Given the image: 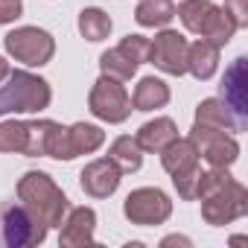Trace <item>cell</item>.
Here are the masks:
<instances>
[{
  "mask_svg": "<svg viewBox=\"0 0 248 248\" xmlns=\"http://www.w3.org/2000/svg\"><path fill=\"white\" fill-rule=\"evenodd\" d=\"M196 199L202 202V219L213 228L231 225L248 213V190L228 170L210 167V172H202Z\"/></svg>",
  "mask_w": 248,
  "mask_h": 248,
  "instance_id": "obj_1",
  "label": "cell"
},
{
  "mask_svg": "<svg viewBox=\"0 0 248 248\" xmlns=\"http://www.w3.org/2000/svg\"><path fill=\"white\" fill-rule=\"evenodd\" d=\"M18 199L47 228H62V222L70 210V202L62 193V187L41 170L24 172V178L18 181Z\"/></svg>",
  "mask_w": 248,
  "mask_h": 248,
  "instance_id": "obj_2",
  "label": "cell"
},
{
  "mask_svg": "<svg viewBox=\"0 0 248 248\" xmlns=\"http://www.w3.org/2000/svg\"><path fill=\"white\" fill-rule=\"evenodd\" d=\"M50 82L30 70H9L6 85H0V117L6 114H38L50 105Z\"/></svg>",
  "mask_w": 248,
  "mask_h": 248,
  "instance_id": "obj_3",
  "label": "cell"
},
{
  "mask_svg": "<svg viewBox=\"0 0 248 248\" xmlns=\"http://www.w3.org/2000/svg\"><path fill=\"white\" fill-rule=\"evenodd\" d=\"M175 15L181 18V24L193 35L207 38L216 47H225L233 38V32H236L233 21L213 3V0H181V3L175 6Z\"/></svg>",
  "mask_w": 248,
  "mask_h": 248,
  "instance_id": "obj_4",
  "label": "cell"
},
{
  "mask_svg": "<svg viewBox=\"0 0 248 248\" xmlns=\"http://www.w3.org/2000/svg\"><path fill=\"white\" fill-rule=\"evenodd\" d=\"M47 225H41L24 204H3L0 207V245L9 248H30L47 239Z\"/></svg>",
  "mask_w": 248,
  "mask_h": 248,
  "instance_id": "obj_5",
  "label": "cell"
},
{
  "mask_svg": "<svg viewBox=\"0 0 248 248\" xmlns=\"http://www.w3.org/2000/svg\"><path fill=\"white\" fill-rule=\"evenodd\" d=\"M3 44H6V53L15 62L27 64V67H44L53 59V53H56L53 35L47 30H38V27H18V30H12L3 38Z\"/></svg>",
  "mask_w": 248,
  "mask_h": 248,
  "instance_id": "obj_6",
  "label": "cell"
},
{
  "mask_svg": "<svg viewBox=\"0 0 248 248\" xmlns=\"http://www.w3.org/2000/svg\"><path fill=\"white\" fill-rule=\"evenodd\" d=\"M88 108L102 123H126L132 114V99L120 79H111L102 73L88 93Z\"/></svg>",
  "mask_w": 248,
  "mask_h": 248,
  "instance_id": "obj_7",
  "label": "cell"
},
{
  "mask_svg": "<svg viewBox=\"0 0 248 248\" xmlns=\"http://www.w3.org/2000/svg\"><path fill=\"white\" fill-rule=\"evenodd\" d=\"M123 213H126V219L132 225L152 228V225H164L172 216V202L158 187H140V190H132L126 196V202H123Z\"/></svg>",
  "mask_w": 248,
  "mask_h": 248,
  "instance_id": "obj_8",
  "label": "cell"
},
{
  "mask_svg": "<svg viewBox=\"0 0 248 248\" xmlns=\"http://www.w3.org/2000/svg\"><path fill=\"white\" fill-rule=\"evenodd\" d=\"M190 140L199 152V158H204L210 167L216 170H228L236 158H239V143L231 132L213 129V126H202V123H193L190 129Z\"/></svg>",
  "mask_w": 248,
  "mask_h": 248,
  "instance_id": "obj_9",
  "label": "cell"
},
{
  "mask_svg": "<svg viewBox=\"0 0 248 248\" xmlns=\"http://www.w3.org/2000/svg\"><path fill=\"white\" fill-rule=\"evenodd\" d=\"M219 99L228 105V111L236 117L239 129H248V59L239 56L231 62V67L222 76L219 85Z\"/></svg>",
  "mask_w": 248,
  "mask_h": 248,
  "instance_id": "obj_10",
  "label": "cell"
},
{
  "mask_svg": "<svg viewBox=\"0 0 248 248\" xmlns=\"http://www.w3.org/2000/svg\"><path fill=\"white\" fill-rule=\"evenodd\" d=\"M149 62L170 76H184L187 73V38L178 30H161L155 41H149Z\"/></svg>",
  "mask_w": 248,
  "mask_h": 248,
  "instance_id": "obj_11",
  "label": "cell"
},
{
  "mask_svg": "<svg viewBox=\"0 0 248 248\" xmlns=\"http://www.w3.org/2000/svg\"><path fill=\"white\" fill-rule=\"evenodd\" d=\"M120 178H123V172H120L108 158L91 161V164L79 172V184H82V190H85L91 199H108V196H114L117 187H120Z\"/></svg>",
  "mask_w": 248,
  "mask_h": 248,
  "instance_id": "obj_12",
  "label": "cell"
},
{
  "mask_svg": "<svg viewBox=\"0 0 248 248\" xmlns=\"http://www.w3.org/2000/svg\"><path fill=\"white\" fill-rule=\"evenodd\" d=\"M93 228H96V213L91 207H73V210H67V216L62 222L59 242L64 248L93 245Z\"/></svg>",
  "mask_w": 248,
  "mask_h": 248,
  "instance_id": "obj_13",
  "label": "cell"
},
{
  "mask_svg": "<svg viewBox=\"0 0 248 248\" xmlns=\"http://www.w3.org/2000/svg\"><path fill=\"white\" fill-rule=\"evenodd\" d=\"M219 50L222 47H216L207 38H199V41L187 44V73H193L199 82H207L219 67Z\"/></svg>",
  "mask_w": 248,
  "mask_h": 248,
  "instance_id": "obj_14",
  "label": "cell"
},
{
  "mask_svg": "<svg viewBox=\"0 0 248 248\" xmlns=\"http://www.w3.org/2000/svg\"><path fill=\"white\" fill-rule=\"evenodd\" d=\"M158 155H161V164L170 175H181V172H190V170L199 167V152H196L190 138H175Z\"/></svg>",
  "mask_w": 248,
  "mask_h": 248,
  "instance_id": "obj_15",
  "label": "cell"
},
{
  "mask_svg": "<svg viewBox=\"0 0 248 248\" xmlns=\"http://www.w3.org/2000/svg\"><path fill=\"white\" fill-rule=\"evenodd\" d=\"M175 138H178V126H175V120H170V117H155V120L143 123L140 132L135 135V140H138V146L143 152H161Z\"/></svg>",
  "mask_w": 248,
  "mask_h": 248,
  "instance_id": "obj_16",
  "label": "cell"
},
{
  "mask_svg": "<svg viewBox=\"0 0 248 248\" xmlns=\"http://www.w3.org/2000/svg\"><path fill=\"white\" fill-rule=\"evenodd\" d=\"M170 102V85L158 76H143L135 88V96H132V105L135 111H155V108H164Z\"/></svg>",
  "mask_w": 248,
  "mask_h": 248,
  "instance_id": "obj_17",
  "label": "cell"
},
{
  "mask_svg": "<svg viewBox=\"0 0 248 248\" xmlns=\"http://www.w3.org/2000/svg\"><path fill=\"white\" fill-rule=\"evenodd\" d=\"M196 123L202 126H213V129H222V132H242L236 117L228 111V105L219 99V96H210V99H202L199 108H196Z\"/></svg>",
  "mask_w": 248,
  "mask_h": 248,
  "instance_id": "obj_18",
  "label": "cell"
},
{
  "mask_svg": "<svg viewBox=\"0 0 248 248\" xmlns=\"http://www.w3.org/2000/svg\"><path fill=\"white\" fill-rule=\"evenodd\" d=\"M108 161H111L123 175H129V172H138V170L143 167V149L138 146L135 138L123 135V138H117V140L108 146Z\"/></svg>",
  "mask_w": 248,
  "mask_h": 248,
  "instance_id": "obj_19",
  "label": "cell"
},
{
  "mask_svg": "<svg viewBox=\"0 0 248 248\" xmlns=\"http://www.w3.org/2000/svg\"><path fill=\"white\" fill-rule=\"evenodd\" d=\"M67 135H70L73 158L76 155H91V152H96L105 143V132L99 126H93V123H73V126L67 129Z\"/></svg>",
  "mask_w": 248,
  "mask_h": 248,
  "instance_id": "obj_20",
  "label": "cell"
},
{
  "mask_svg": "<svg viewBox=\"0 0 248 248\" xmlns=\"http://www.w3.org/2000/svg\"><path fill=\"white\" fill-rule=\"evenodd\" d=\"M175 18L172 0H140L135 9V21L140 27H167Z\"/></svg>",
  "mask_w": 248,
  "mask_h": 248,
  "instance_id": "obj_21",
  "label": "cell"
},
{
  "mask_svg": "<svg viewBox=\"0 0 248 248\" xmlns=\"http://www.w3.org/2000/svg\"><path fill=\"white\" fill-rule=\"evenodd\" d=\"M111 27H114V24H111L108 12H102V9H96V6H88V9L79 12V32H82V38H88V41H102V38H108Z\"/></svg>",
  "mask_w": 248,
  "mask_h": 248,
  "instance_id": "obj_22",
  "label": "cell"
},
{
  "mask_svg": "<svg viewBox=\"0 0 248 248\" xmlns=\"http://www.w3.org/2000/svg\"><path fill=\"white\" fill-rule=\"evenodd\" d=\"M99 67H102V73H105V76L126 82V79H132V76L138 73V67H140V64H135L129 56H123V53L114 47V50H105V53L99 56Z\"/></svg>",
  "mask_w": 248,
  "mask_h": 248,
  "instance_id": "obj_23",
  "label": "cell"
},
{
  "mask_svg": "<svg viewBox=\"0 0 248 248\" xmlns=\"http://www.w3.org/2000/svg\"><path fill=\"white\" fill-rule=\"evenodd\" d=\"M27 138H30V123H24V120L0 123V152H21L24 155Z\"/></svg>",
  "mask_w": 248,
  "mask_h": 248,
  "instance_id": "obj_24",
  "label": "cell"
},
{
  "mask_svg": "<svg viewBox=\"0 0 248 248\" xmlns=\"http://www.w3.org/2000/svg\"><path fill=\"white\" fill-rule=\"evenodd\" d=\"M44 158H56V161H73V149H70V135H67V126H62V123H50Z\"/></svg>",
  "mask_w": 248,
  "mask_h": 248,
  "instance_id": "obj_25",
  "label": "cell"
},
{
  "mask_svg": "<svg viewBox=\"0 0 248 248\" xmlns=\"http://www.w3.org/2000/svg\"><path fill=\"white\" fill-rule=\"evenodd\" d=\"M50 123H53V120H32V123H30V138H27V149H24L27 158H44Z\"/></svg>",
  "mask_w": 248,
  "mask_h": 248,
  "instance_id": "obj_26",
  "label": "cell"
},
{
  "mask_svg": "<svg viewBox=\"0 0 248 248\" xmlns=\"http://www.w3.org/2000/svg\"><path fill=\"white\" fill-rule=\"evenodd\" d=\"M123 56H129L135 64H143V62H149V38L146 35H126L120 41V47H117Z\"/></svg>",
  "mask_w": 248,
  "mask_h": 248,
  "instance_id": "obj_27",
  "label": "cell"
},
{
  "mask_svg": "<svg viewBox=\"0 0 248 248\" xmlns=\"http://www.w3.org/2000/svg\"><path fill=\"white\" fill-rule=\"evenodd\" d=\"M199 178H202V170H190V172H181V175H172V184L178 190V196L184 202H196V190H199Z\"/></svg>",
  "mask_w": 248,
  "mask_h": 248,
  "instance_id": "obj_28",
  "label": "cell"
},
{
  "mask_svg": "<svg viewBox=\"0 0 248 248\" xmlns=\"http://www.w3.org/2000/svg\"><path fill=\"white\" fill-rule=\"evenodd\" d=\"M222 12L233 21L236 30H245L248 27V0H225Z\"/></svg>",
  "mask_w": 248,
  "mask_h": 248,
  "instance_id": "obj_29",
  "label": "cell"
},
{
  "mask_svg": "<svg viewBox=\"0 0 248 248\" xmlns=\"http://www.w3.org/2000/svg\"><path fill=\"white\" fill-rule=\"evenodd\" d=\"M21 15H24L21 0H0V27H3V24H15Z\"/></svg>",
  "mask_w": 248,
  "mask_h": 248,
  "instance_id": "obj_30",
  "label": "cell"
},
{
  "mask_svg": "<svg viewBox=\"0 0 248 248\" xmlns=\"http://www.w3.org/2000/svg\"><path fill=\"white\" fill-rule=\"evenodd\" d=\"M161 245H190V239L187 236H167Z\"/></svg>",
  "mask_w": 248,
  "mask_h": 248,
  "instance_id": "obj_31",
  "label": "cell"
},
{
  "mask_svg": "<svg viewBox=\"0 0 248 248\" xmlns=\"http://www.w3.org/2000/svg\"><path fill=\"white\" fill-rule=\"evenodd\" d=\"M6 76H9V62H6L3 56H0V82H3Z\"/></svg>",
  "mask_w": 248,
  "mask_h": 248,
  "instance_id": "obj_32",
  "label": "cell"
}]
</instances>
